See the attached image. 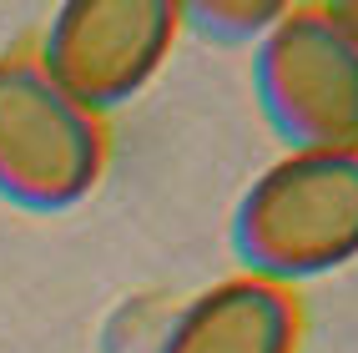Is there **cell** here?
I'll list each match as a JSON object with an SVG mask.
<instances>
[{
	"instance_id": "obj_1",
	"label": "cell",
	"mask_w": 358,
	"mask_h": 353,
	"mask_svg": "<svg viewBox=\"0 0 358 353\" xmlns=\"http://www.w3.org/2000/svg\"><path fill=\"white\" fill-rule=\"evenodd\" d=\"M232 247L252 278L278 288L323 278L358 257V147L288 152L232 212Z\"/></svg>"
},
{
	"instance_id": "obj_2",
	"label": "cell",
	"mask_w": 358,
	"mask_h": 353,
	"mask_svg": "<svg viewBox=\"0 0 358 353\" xmlns=\"http://www.w3.org/2000/svg\"><path fill=\"white\" fill-rule=\"evenodd\" d=\"M106 167L101 116L76 106L36 56L0 61V197L26 212H66Z\"/></svg>"
},
{
	"instance_id": "obj_3",
	"label": "cell",
	"mask_w": 358,
	"mask_h": 353,
	"mask_svg": "<svg viewBox=\"0 0 358 353\" xmlns=\"http://www.w3.org/2000/svg\"><path fill=\"white\" fill-rule=\"evenodd\" d=\"M252 91L293 152L358 147V41L328 6H288L252 51Z\"/></svg>"
},
{
	"instance_id": "obj_4",
	"label": "cell",
	"mask_w": 358,
	"mask_h": 353,
	"mask_svg": "<svg viewBox=\"0 0 358 353\" xmlns=\"http://www.w3.org/2000/svg\"><path fill=\"white\" fill-rule=\"evenodd\" d=\"M182 31L177 0H66L41 36V71L91 116L141 96Z\"/></svg>"
},
{
	"instance_id": "obj_5",
	"label": "cell",
	"mask_w": 358,
	"mask_h": 353,
	"mask_svg": "<svg viewBox=\"0 0 358 353\" xmlns=\"http://www.w3.org/2000/svg\"><path fill=\"white\" fill-rule=\"evenodd\" d=\"M298 303L268 278H227L202 288L166 323L157 353H293Z\"/></svg>"
},
{
	"instance_id": "obj_6",
	"label": "cell",
	"mask_w": 358,
	"mask_h": 353,
	"mask_svg": "<svg viewBox=\"0 0 358 353\" xmlns=\"http://www.w3.org/2000/svg\"><path fill=\"white\" fill-rule=\"evenodd\" d=\"M282 15H288V0H187L182 26H192L217 45H243L262 41Z\"/></svg>"
},
{
	"instance_id": "obj_7",
	"label": "cell",
	"mask_w": 358,
	"mask_h": 353,
	"mask_svg": "<svg viewBox=\"0 0 358 353\" xmlns=\"http://www.w3.org/2000/svg\"><path fill=\"white\" fill-rule=\"evenodd\" d=\"M328 15L333 20H338V26L358 41V0H333V6H328Z\"/></svg>"
}]
</instances>
